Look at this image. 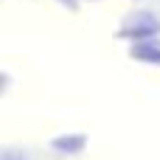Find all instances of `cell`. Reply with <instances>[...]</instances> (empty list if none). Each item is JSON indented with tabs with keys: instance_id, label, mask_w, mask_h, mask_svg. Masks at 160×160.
<instances>
[{
	"instance_id": "1",
	"label": "cell",
	"mask_w": 160,
	"mask_h": 160,
	"mask_svg": "<svg viewBox=\"0 0 160 160\" xmlns=\"http://www.w3.org/2000/svg\"><path fill=\"white\" fill-rule=\"evenodd\" d=\"M65 3H68V0H65Z\"/></svg>"
}]
</instances>
